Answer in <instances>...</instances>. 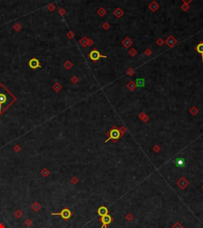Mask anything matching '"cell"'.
I'll return each instance as SVG.
<instances>
[{
    "instance_id": "2",
    "label": "cell",
    "mask_w": 203,
    "mask_h": 228,
    "mask_svg": "<svg viewBox=\"0 0 203 228\" xmlns=\"http://www.w3.org/2000/svg\"><path fill=\"white\" fill-rule=\"evenodd\" d=\"M52 216H60L63 219L68 220L71 217V212L68 208H64L60 212H53L52 213Z\"/></svg>"
},
{
    "instance_id": "1",
    "label": "cell",
    "mask_w": 203,
    "mask_h": 228,
    "mask_svg": "<svg viewBox=\"0 0 203 228\" xmlns=\"http://www.w3.org/2000/svg\"><path fill=\"white\" fill-rule=\"evenodd\" d=\"M8 94V91L6 90H0V113H1V112L3 110V106L5 105L6 108L10 104L12 101V95L11 94H9L7 95Z\"/></svg>"
},
{
    "instance_id": "14",
    "label": "cell",
    "mask_w": 203,
    "mask_h": 228,
    "mask_svg": "<svg viewBox=\"0 0 203 228\" xmlns=\"http://www.w3.org/2000/svg\"><path fill=\"white\" fill-rule=\"evenodd\" d=\"M127 87L129 89V90H131V91H133L134 90H135V88H136V84H135V82H130L128 85H127Z\"/></svg>"
},
{
    "instance_id": "8",
    "label": "cell",
    "mask_w": 203,
    "mask_h": 228,
    "mask_svg": "<svg viewBox=\"0 0 203 228\" xmlns=\"http://www.w3.org/2000/svg\"><path fill=\"white\" fill-rule=\"evenodd\" d=\"M135 84H136V86L145 87V79H136Z\"/></svg>"
},
{
    "instance_id": "10",
    "label": "cell",
    "mask_w": 203,
    "mask_h": 228,
    "mask_svg": "<svg viewBox=\"0 0 203 228\" xmlns=\"http://www.w3.org/2000/svg\"><path fill=\"white\" fill-rule=\"evenodd\" d=\"M196 51H198V53L201 55L202 57V62H203V42L199 43L197 46H196Z\"/></svg>"
},
{
    "instance_id": "15",
    "label": "cell",
    "mask_w": 203,
    "mask_h": 228,
    "mask_svg": "<svg viewBox=\"0 0 203 228\" xmlns=\"http://www.w3.org/2000/svg\"><path fill=\"white\" fill-rule=\"evenodd\" d=\"M123 14H124L123 11H122V10H121V9H119V8L117 9V10H116L114 11V14H115L117 17H121V16Z\"/></svg>"
},
{
    "instance_id": "13",
    "label": "cell",
    "mask_w": 203,
    "mask_h": 228,
    "mask_svg": "<svg viewBox=\"0 0 203 228\" xmlns=\"http://www.w3.org/2000/svg\"><path fill=\"white\" fill-rule=\"evenodd\" d=\"M149 8L151 9V10L154 12L155 10H156L157 9L159 8V5L157 4L155 2H152V3H151V5L149 6Z\"/></svg>"
},
{
    "instance_id": "4",
    "label": "cell",
    "mask_w": 203,
    "mask_h": 228,
    "mask_svg": "<svg viewBox=\"0 0 203 228\" xmlns=\"http://www.w3.org/2000/svg\"><path fill=\"white\" fill-rule=\"evenodd\" d=\"M100 221L102 223V226L101 228H104V227H106V226L108 224H110L111 222H112V218H111V216H109V215H106V216H102V218L100 219Z\"/></svg>"
},
{
    "instance_id": "9",
    "label": "cell",
    "mask_w": 203,
    "mask_h": 228,
    "mask_svg": "<svg viewBox=\"0 0 203 228\" xmlns=\"http://www.w3.org/2000/svg\"><path fill=\"white\" fill-rule=\"evenodd\" d=\"M185 165H186V162L183 159H178L175 161V166L177 167H184Z\"/></svg>"
},
{
    "instance_id": "18",
    "label": "cell",
    "mask_w": 203,
    "mask_h": 228,
    "mask_svg": "<svg viewBox=\"0 0 203 228\" xmlns=\"http://www.w3.org/2000/svg\"><path fill=\"white\" fill-rule=\"evenodd\" d=\"M81 43L83 44V46H86V45H87V44H87V38H86V37H83V39L81 41Z\"/></svg>"
},
{
    "instance_id": "17",
    "label": "cell",
    "mask_w": 203,
    "mask_h": 228,
    "mask_svg": "<svg viewBox=\"0 0 203 228\" xmlns=\"http://www.w3.org/2000/svg\"><path fill=\"white\" fill-rule=\"evenodd\" d=\"M129 55H131L132 56H134L137 53V51H136L134 48H133V49H131V50L129 51Z\"/></svg>"
},
{
    "instance_id": "7",
    "label": "cell",
    "mask_w": 203,
    "mask_h": 228,
    "mask_svg": "<svg viewBox=\"0 0 203 228\" xmlns=\"http://www.w3.org/2000/svg\"><path fill=\"white\" fill-rule=\"evenodd\" d=\"M98 214L100 216H106V215H108V209L105 206H102L98 209Z\"/></svg>"
},
{
    "instance_id": "5",
    "label": "cell",
    "mask_w": 203,
    "mask_h": 228,
    "mask_svg": "<svg viewBox=\"0 0 203 228\" xmlns=\"http://www.w3.org/2000/svg\"><path fill=\"white\" fill-rule=\"evenodd\" d=\"M110 139H119V137H120V132H119V130H117V128H114V129H112L110 131ZM108 139V140H109ZM107 140V141H108ZM106 141V142H107Z\"/></svg>"
},
{
    "instance_id": "12",
    "label": "cell",
    "mask_w": 203,
    "mask_h": 228,
    "mask_svg": "<svg viewBox=\"0 0 203 228\" xmlns=\"http://www.w3.org/2000/svg\"><path fill=\"white\" fill-rule=\"evenodd\" d=\"M29 66L32 67V68H37V67H39V63L37 60H35V59H34V60H30L29 62Z\"/></svg>"
},
{
    "instance_id": "16",
    "label": "cell",
    "mask_w": 203,
    "mask_h": 228,
    "mask_svg": "<svg viewBox=\"0 0 203 228\" xmlns=\"http://www.w3.org/2000/svg\"><path fill=\"white\" fill-rule=\"evenodd\" d=\"M32 207L34 208V210L35 212H37V211H38V210H39V208L41 207V206H40V204H38L37 203H35L34 205L32 206Z\"/></svg>"
},
{
    "instance_id": "6",
    "label": "cell",
    "mask_w": 203,
    "mask_h": 228,
    "mask_svg": "<svg viewBox=\"0 0 203 228\" xmlns=\"http://www.w3.org/2000/svg\"><path fill=\"white\" fill-rule=\"evenodd\" d=\"M166 44L168 45L169 47H173L174 45L175 44H177V40H176V39L174 37H172V36H170L167 40H166Z\"/></svg>"
},
{
    "instance_id": "3",
    "label": "cell",
    "mask_w": 203,
    "mask_h": 228,
    "mask_svg": "<svg viewBox=\"0 0 203 228\" xmlns=\"http://www.w3.org/2000/svg\"><path fill=\"white\" fill-rule=\"evenodd\" d=\"M89 57L93 61H97L99 58H106V56H102L97 49H94L93 51H91L89 54Z\"/></svg>"
},
{
    "instance_id": "11",
    "label": "cell",
    "mask_w": 203,
    "mask_h": 228,
    "mask_svg": "<svg viewBox=\"0 0 203 228\" xmlns=\"http://www.w3.org/2000/svg\"><path fill=\"white\" fill-rule=\"evenodd\" d=\"M122 44H123V45L124 46H125L126 48H129L130 45H132L133 44V41L130 40V39L129 38V37H126L125 40H124L123 41H122Z\"/></svg>"
}]
</instances>
